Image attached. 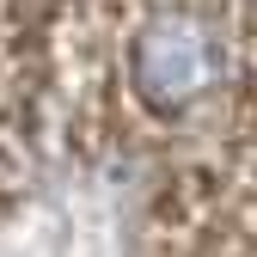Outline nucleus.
Here are the masks:
<instances>
[{
	"mask_svg": "<svg viewBox=\"0 0 257 257\" xmlns=\"http://www.w3.org/2000/svg\"><path fill=\"white\" fill-rule=\"evenodd\" d=\"M110 61L128 116L190 135L245 98V19L227 0H128Z\"/></svg>",
	"mask_w": 257,
	"mask_h": 257,
	"instance_id": "f257e3e1",
	"label": "nucleus"
}]
</instances>
